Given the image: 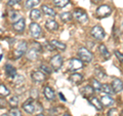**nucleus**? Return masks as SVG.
Returning a JSON list of instances; mask_svg holds the SVG:
<instances>
[{
	"label": "nucleus",
	"mask_w": 123,
	"mask_h": 116,
	"mask_svg": "<svg viewBox=\"0 0 123 116\" xmlns=\"http://www.w3.org/2000/svg\"><path fill=\"white\" fill-rule=\"evenodd\" d=\"M41 51H42V46L35 41L33 43L32 47H31L29 51L27 52V58H28V60L35 61L38 58V56H39V53L41 52Z\"/></svg>",
	"instance_id": "f257e3e1"
},
{
	"label": "nucleus",
	"mask_w": 123,
	"mask_h": 116,
	"mask_svg": "<svg viewBox=\"0 0 123 116\" xmlns=\"http://www.w3.org/2000/svg\"><path fill=\"white\" fill-rule=\"evenodd\" d=\"M73 18H74L78 23H80V24H82V25L86 24V23L88 22L87 13L81 8H77V9L74 10V13H73Z\"/></svg>",
	"instance_id": "f03ea898"
},
{
	"label": "nucleus",
	"mask_w": 123,
	"mask_h": 116,
	"mask_svg": "<svg viewBox=\"0 0 123 116\" xmlns=\"http://www.w3.org/2000/svg\"><path fill=\"white\" fill-rule=\"evenodd\" d=\"M77 53H78L79 59L81 61H83V62H85V63H89V62H91L92 58H93L92 53L85 47H80L78 49V52Z\"/></svg>",
	"instance_id": "7ed1b4c3"
},
{
	"label": "nucleus",
	"mask_w": 123,
	"mask_h": 116,
	"mask_svg": "<svg viewBox=\"0 0 123 116\" xmlns=\"http://www.w3.org/2000/svg\"><path fill=\"white\" fill-rule=\"evenodd\" d=\"M91 36L97 40H103L105 38V30L101 26H94L90 30Z\"/></svg>",
	"instance_id": "20e7f679"
},
{
	"label": "nucleus",
	"mask_w": 123,
	"mask_h": 116,
	"mask_svg": "<svg viewBox=\"0 0 123 116\" xmlns=\"http://www.w3.org/2000/svg\"><path fill=\"white\" fill-rule=\"evenodd\" d=\"M27 49H28V44H27V42H25V41L20 42L18 45L17 46V48L13 51V57H14V59L15 60L20 59V58L27 52Z\"/></svg>",
	"instance_id": "39448f33"
},
{
	"label": "nucleus",
	"mask_w": 123,
	"mask_h": 116,
	"mask_svg": "<svg viewBox=\"0 0 123 116\" xmlns=\"http://www.w3.org/2000/svg\"><path fill=\"white\" fill-rule=\"evenodd\" d=\"M95 13H97L98 18H107L112 13V8H111L109 5L104 4L98 7L97 11H95Z\"/></svg>",
	"instance_id": "423d86ee"
},
{
	"label": "nucleus",
	"mask_w": 123,
	"mask_h": 116,
	"mask_svg": "<svg viewBox=\"0 0 123 116\" xmlns=\"http://www.w3.org/2000/svg\"><path fill=\"white\" fill-rule=\"evenodd\" d=\"M50 65H51V68L55 71H59L62 68V66H63V58H62V56L61 55H55L53 57H51Z\"/></svg>",
	"instance_id": "0eeeda50"
},
{
	"label": "nucleus",
	"mask_w": 123,
	"mask_h": 116,
	"mask_svg": "<svg viewBox=\"0 0 123 116\" xmlns=\"http://www.w3.org/2000/svg\"><path fill=\"white\" fill-rule=\"evenodd\" d=\"M83 67V62L80 59H76V58H73L69 61V70L70 71H76L79 70Z\"/></svg>",
	"instance_id": "6e6552de"
},
{
	"label": "nucleus",
	"mask_w": 123,
	"mask_h": 116,
	"mask_svg": "<svg viewBox=\"0 0 123 116\" xmlns=\"http://www.w3.org/2000/svg\"><path fill=\"white\" fill-rule=\"evenodd\" d=\"M34 99H29V100H27V101L23 104V110H24L26 113H28V114H32L34 113V111H35L36 109V107H35V104H34Z\"/></svg>",
	"instance_id": "1a4fd4ad"
},
{
	"label": "nucleus",
	"mask_w": 123,
	"mask_h": 116,
	"mask_svg": "<svg viewBox=\"0 0 123 116\" xmlns=\"http://www.w3.org/2000/svg\"><path fill=\"white\" fill-rule=\"evenodd\" d=\"M30 32L32 37L37 39V38H39L41 36V33H42L41 27L37 23H32V24H30Z\"/></svg>",
	"instance_id": "9d476101"
},
{
	"label": "nucleus",
	"mask_w": 123,
	"mask_h": 116,
	"mask_svg": "<svg viewBox=\"0 0 123 116\" xmlns=\"http://www.w3.org/2000/svg\"><path fill=\"white\" fill-rule=\"evenodd\" d=\"M94 88L90 86V85H86V86H84L82 90H81V94L82 96L84 97V98H86L89 100L91 97H93V94H94Z\"/></svg>",
	"instance_id": "9b49d317"
},
{
	"label": "nucleus",
	"mask_w": 123,
	"mask_h": 116,
	"mask_svg": "<svg viewBox=\"0 0 123 116\" xmlns=\"http://www.w3.org/2000/svg\"><path fill=\"white\" fill-rule=\"evenodd\" d=\"M25 26H26L25 25V20L23 18H21L18 21L13 23L12 28H13L14 31H17V32L22 33V32H24V30H25Z\"/></svg>",
	"instance_id": "f8f14e48"
},
{
	"label": "nucleus",
	"mask_w": 123,
	"mask_h": 116,
	"mask_svg": "<svg viewBox=\"0 0 123 116\" xmlns=\"http://www.w3.org/2000/svg\"><path fill=\"white\" fill-rule=\"evenodd\" d=\"M31 77L35 82H39V83L45 80V75L42 71H33L32 74H31Z\"/></svg>",
	"instance_id": "ddd939ff"
},
{
	"label": "nucleus",
	"mask_w": 123,
	"mask_h": 116,
	"mask_svg": "<svg viewBox=\"0 0 123 116\" xmlns=\"http://www.w3.org/2000/svg\"><path fill=\"white\" fill-rule=\"evenodd\" d=\"M43 94H44V97L48 100V101H53L55 98V91H53L52 88H50L49 86H45L43 88Z\"/></svg>",
	"instance_id": "4468645a"
},
{
	"label": "nucleus",
	"mask_w": 123,
	"mask_h": 116,
	"mask_svg": "<svg viewBox=\"0 0 123 116\" xmlns=\"http://www.w3.org/2000/svg\"><path fill=\"white\" fill-rule=\"evenodd\" d=\"M4 71H5V74L8 76V77H10V78H12V79L18 75V74H17V70H15V68H13L12 66L9 65V64H6V65H5Z\"/></svg>",
	"instance_id": "2eb2a0df"
},
{
	"label": "nucleus",
	"mask_w": 123,
	"mask_h": 116,
	"mask_svg": "<svg viewBox=\"0 0 123 116\" xmlns=\"http://www.w3.org/2000/svg\"><path fill=\"white\" fill-rule=\"evenodd\" d=\"M69 80L77 85V84H80L82 82L83 76L81 74H79V73H73V74H71L70 77H69Z\"/></svg>",
	"instance_id": "dca6fc26"
},
{
	"label": "nucleus",
	"mask_w": 123,
	"mask_h": 116,
	"mask_svg": "<svg viewBox=\"0 0 123 116\" xmlns=\"http://www.w3.org/2000/svg\"><path fill=\"white\" fill-rule=\"evenodd\" d=\"M112 87L115 92H120L123 90V82L120 79H114L112 81Z\"/></svg>",
	"instance_id": "f3484780"
},
{
	"label": "nucleus",
	"mask_w": 123,
	"mask_h": 116,
	"mask_svg": "<svg viewBox=\"0 0 123 116\" xmlns=\"http://www.w3.org/2000/svg\"><path fill=\"white\" fill-rule=\"evenodd\" d=\"M101 102L103 104V106H105V107H111L114 104V99L111 96H102Z\"/></svg>",
	"instance_id": "a211bd4d"
},
{
	"label": "nucleus",
	"mask_w": 123,
	"mask_h": 116,
	"mask_svg": "<svg viewBox=\"0 0 123 116\" xmlns=\"http://www.w3.org/2000/svg\"><path fill=\"white\" fill-rule=\"evenodd\" d=\"M89 101V103L91 104L92 106H93L95 109L98 110V111H101L103 109V104L101 102V100H98V98H95V97H91V98L88 100Z\"/></svg>",
	"instance_id": "6ab92c4d"
},
{
	"label": "nucleus",
	"mask_w": 123,
	"mask_h": 116,
	"mask_svg": "<svg viewBox=\"0 0 123 116\" xmlns=\"http://www.w3.org/2000/svg\"><path fill=\"white\" fill-rule=\"evenodd\" d=\"M50 44L55 47V49H57V51H66V44L63 43L61 41H57V40H50Z\"/></svg>",
	"instance_id": "aec40b11"
},
{
	"label": "nucleus",
	"mask_w": 123,
	"mask_h": 116,
	"mask_svg": "<svg viewBox=\"0 0 123 116\" xmlns=\"http://www.w3.org/2000/svg\"><path fill=\"white\" fill-rule=\"evenodd\" d=\"M45 27H46V29L49 31H56L59 29V24L53 20H49V21H46Z\"/></svg>",
	"instance_id": "412c9836"
},
{
	"label": "nucleus",
	"mask_w": 123,
	"mask_h": 116,
	"mask_svg": "<svg viewBox=\"0 0 123 116\" xmlns=\"http://www.w3.org/2000/svg\"><path fill=\"white\" fill-rule=\"evenodd\" d=\"M30 18L32 21H39L41 19V11L39 9H32L30 13Z\"/></svg>",
	"instance_id": "4be33fe9"
},
{
	"label": "nucleus",
	"mask_w": 123,
	"mask_h": 116,
	"mask_svg": "<svg viewBox=\"0 0 123 116\" xmlns=\"http://www.w3.org/2000/svg\"><path fill=\"white\" fill-rule=\"evenodd\" d=\"M98 51H99V53H101V56L104 58L105 60H108L110 58V52L107 49V47L104 44H101L98 46Z\"/></svg>",
	"instance_id": "5701e85b"
},
{
	"label": "nucleus",
	"mask_w": 123,
	"mask_h": 116,
	"mask_svg": "<svg viewBox=\"0 0 123 116\" xmlns=\"http://www.w3.org/2000/svg\"><path fill=\"white\" fill-rule=\"evenodd\" d=\"M42 11L48 17H51V18H55V11L53 10L50 7H48L47 5H42Z\"/></svg>",
	"instance_id": "b1692460"
},
{
	"label": "nucleus",
	"mask_w": 123,
	"mask_h": 116,
	"mask_svg": "<svg viewBox=\"0 0 123 116\" xmlns=\"http://www.w3.org/2000/svg\"><path fill=\"white\" fill-rule=\"evenodd\" d=\"M40 3V0H27L25 2V7L26 8H33V7L37 6Z\"/></svg>",
	"instance_id": "393cba45"
},
{
	"label": "nucleus",
	"mask_w": 123,
	"mask_h": 116,
	"mask_svg": "<svg viewBox=\"0 0 123 116\" xmlns=\"http://www.w3.org/2000/svg\"><path fill=\"white\" fill-rule=\"evenodd\" d=\"M102 90L105 92L106 95H113L115 92L112 85H110V84H103L102 85Z\"/></svg>",
	"instance_id": "a878e982"
},
{
	"label": "nucleus",
	"mask_w": 123,
	"mask_h": 116,
	"mask_svg": "<svg viewBox=\"0 0 123 116\" xmlns=\"http://www.w3.org/2000/svg\"><path fill=\"white\" fill-rule=\"evenodd\" d=\"M72 18H73V14L70 13H63L60 14V19L65 23L70 22L72 20Z\"/></svg>",
	"instance_id": "bb28decb"
},
{
	"label": "nucleus",
	"mask_w": 123,
	"mask_h": 116,
	"mask_svg": "<svg viewBox=\"0 0 123 116\" xmlns=\"http://www.w3.org/2000/svg\"><path fill=\"white\" fill-rule=\"evenodd\" d=\"M94 74H95V76H97L98 79H103V78H105V77H106L105 71H104L102 68H99V67H97L94 69Z\"/></svg>",
	"instance_id": "cd10ccee"
},
{
	"label": "nucleus",
	"mask_w": 123,
	"mask_h": 116,
	"mask_svg": "<svg viewBox=\"0 0 123 116\" xmlns=\"http://www.w3.org/2000/svg\"><path fill=\"white\" fill-rule=\"evenodd\" d=\"M69 2L70 0H53V4L56 7H65Z\"/></svg>",
	"instance_id": "c85d7f7f"
},
{
	"label": "nucleus",
	"mask_w": 123,
	"mask_h": 116,
	"mask_svg": "<svg viewBox=\"0 0 123 116\" xmlns=\"http://www.w3.org/2000/svg\"><path fill=\"white\" fill-rule=\"evenodd\" d=\"M91 84H92V87L94 88L95 91H101L102 90V84L99 83V81H98L97 79H92Z\"/></svg>",
	"instance_id": "c756f323"
},
{
	"label": "nucleus",
	"mask_w": 123,
	"mask_h": 116,
	"mask_svg": "<svg viewBox=\"0 0 123 116\" xmlns=\"http://www.w3.org/2000/svg\"><path fill=\"white\" fill-rule=\"evenodd\" d=\"M0 94H1L2 97H6V96H8L9 95V90H8V88H7L4 84H0Z\"/></svg>",
	"instance_id": "7c9ffc66"
},
{
	"label": "nucleus",
	"mask_w": 123,
	"mask_h": 116,
	"mask_svg": "<svg viewBox=\"0 0 123 116\" xmlns=\"http://www.w3.org/2000/svg\"><path fill=\"white\" fill-rule=\"evenodd\" d=\"M9 104H10V106L11 107H13V108H15V107H18V98L17 96H13V97H11V98L9 99Z\"/></svg>",
	"instance_id": "2f4dec72"
},
{
	"label": "nucleus",
	"mask_w": 123,
	"mask_h": 116,
	"mask_svg": "<svg viewBox=\"0 0 123 116\" xmlns=\"http://www.w3.org/2000/svg\"><path fill=\"white\" fill-rule=\"evenodd\" d=\"M23 82H24V77L21 75H17L13 78V83L15 85H21V84H23Z\"/></svg>",
	"instance_id": "473e14b6"
},
{
	"label": "nucleus",
	"mask_w": 123,
	"mask_h": 116,
	"mask_svg": "<svg viewBox=\"0 0 123 116\" xmlns=\"http://www.w3.org/2000/svg\"><path fill=\"white\" fill-rule=\"evenodd\" d=\"M8 116H22V113L18 108H12V109L9 111Z\"/></svg>",
	"instance_id": "72a5a7b5"
},
{
	"label": "nucleus",
	"mask_w": 123,
	"mask_h": 116,
	"mask_svg": "<svg viewBox=\"0 0 123 116\" xmlns=\"http://www.w3.org/2000/svg\"><path fill=\"white\" fill-rule=\"evenodd\" d=\"M40 70L45 73V74H50L51 73V69L48 67V66H46V65H41L40 66Z\"/></svg>",
	"instance_id": "f704fd0d"
},
{
	"label": "nucleus",
	"mask_w": 123,
	"mask_h": 116,
	"mask_svg": "<svg viewBox=\"0 0 123 116\" xmlns=\"http://www.w3.org/2000/svg\"><path fill=\"white\" fill-rule=\"evenodd\" d=\"M20 19H21V17H20V14H18V13H14V11H12V13H10V20L12 21L13 23H14V22H17V21H18Z\"/></svg>",
	"instance_id": "c9c22d12"
},
{
	"label": "nucleus",
	"mask_w": 123,
	"mask_h": 116,
	"mask_svg": "<svg viewBox=\"0 0 123 116\" xmlns=\"http://www.w3.org/2000/svg\"><path fill=\"white\" fill-rule=\"evenodd\" d=\"M108 116H119L117 110L115 109V108H113V109H111L109 112H108Z\"/></svg>",
	"instance_id": "e433bc0d"
},
{
	"label": "nucleus",
	"mask_w": 123,
	"mask_h": 116,
	"mask_svg": "<svg viewBox=\"0 0 123 116\" xmlns=\"http://www.w3.org/2000/svg\"><path fill=\"white\" fill-rule=\"evenodd\" d=\"M114 53H115V56L117 57V59H118L119 61H120V62H123V53H121L120 52H118V51H115Z\"/></svg>",
	"instance_id": "4c0bfd02"
},
{
	"label": "nucleus",
	"mask_w": 123,
	"mask_h": 116,
	"mask_svg": "<svg viewBox=\"0 0 123 116\" xmlns=\"http://www.w3.org/2000/svg\"><path fill=\"white\" fill-rule=\"evenodd\" d=\"M21 0H8L7 1V5L8 6H13L15 4H18V3H20Z\"/></svg>",
	"instance_id": "58836bf2"
},
{
	"label": "nucleus",
	"mask_w": 123,
	"mask_h": 116,
	"mask_svg": "<svg viewBox=\"0 0 123 116\" xmlns=\"http://www.w3.org/2000/svg\"><path fill=\"white\" fill-rule=\"evenodd\" d=\"M31 98H32V99H37L38 98V91L36 90H31Z\"/></svg>",
	"instance_id": "ea45409f"
},
{
	"label": "nucleus",
	"mask_w": 123,
	"mask_h": 116,
	"mask_svg": "<svg viewBox=\"0 0 123 116\" xmlns=\"http://www.w3.org/2000/svg\"><path fill=\"white\" fill-rule=\"evenodd\" d=\"M59 96H60V98H61V100H63V101H64V102H66V101H67V100H66V99H65V96H64L63 94H62V92H60V94H59Z\"/></svg>",
	"instance_id": "a19ab883"
},
{
	"label": "nucleus",
	"mask_w": 123,
	"mask_h": 116,
	"mask_svg": "<svg viewBox=\"0 0 123 116\" xmlns=\"http://www.w3.org/2000/svg\"><path fill=\"white\" fill-rule=\"evenodd\" d=\"M36 116H45V115H43V114H38V115H36Z\"/></svg>",
	"instance_id": "79ce46f5"
},
{
	"label": "nucleus",
	"mask_w": 123,
	"mask_h": 116,
	"mask_svg": "<svg viewBox=\"0 0 123 116\" xmlns=\"http://www.w3.org/2000/svg\"><path fill=\"white\" fill-rule=\"evenodd\" d=\"M1 116H8V115H6V114H1Z\"/></svg>",
	"instance_id": "37998d69"
},
{
	"label": "nucleus",
	"mask_w": 123,
	"mask_h": 116,
	"mask_svg": "<svg viewBox=\"0 0 123 116\" xmlns=\"http://www.w3.org/2000/svg\"><path fill=\"white\" fill-rule=\"evenodd\" d=\"M64 116H70V115H69V114H65Z\"/></svg>",
	"instance_id": "c03bdc74"
}]
</instances>
